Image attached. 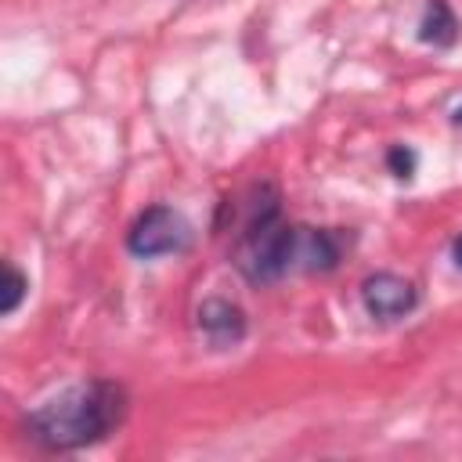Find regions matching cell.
Wrapping results in <instances>:
<instances>
[{"instance_id": "obj_1", "label": "cell", "mask_w": 462, "mask_h": 462, "mask_svg": "<svg viewBox=\"0 0 462 462\" xmlns=\"http://www.w3.org/2000/svg\"><path fill=\"white\" fill-rule=\"evenodd\" d=\"M126 408L130 401L119 383L90 379L32 408L25 419V433L32 444L47 451H79L116 433L126 419Z\"/></svg>"}, {"instance_id": "obj_2", "label": "cell", "mask_w": 462, "mask_h": 462, "mask_svg": "<svg viewBox=\"0 0 462 462\" xmlns=\"http://www.w3.org/2000/svg\"><path fill=\"white\" fill-rule=\"evenodd\" d=\"M296 245H300V224H285L278 209V195L271 188H260L249 220L242 224L238 235L235 267L253 285L278 282L285 271L296 267Z\"/></svg>"}, {"instance_id": "obj_3", "label": "cell", "mask_w": 462, "mask_h": 462, "mask_svg": "<svg viewBox=\"0 0 462 462\" xmlns=\"http://www.w3.org/2000/svg\"><path fill=\"white\" fill-rule=\"evenodd\" d=\"M188 242H191V227L170 206H148L126 231V249L141 260L180 253V249H188Z\"/></svg>"}, {"instance_id": "obj_4", "label": "cell", "mask_w": 462, "mask_h": 462, "mask_svg": "<svg viewBox=\"0 0 462 462\" xmlns=\"http://www.w3.org/2000/svg\"><path fill=\"white\" fill-rule=\"evenodd\" d=\"M361 303L372 318H383V321H393V318H404L415 310L419 303V289L415 282L393 274V271H379V274H368L365 285H361Z\"/></svg>"}, {"instance_id": "obj_5", "label": "cell", "mask_w": 462, "mask_h": 462, "mask_svg": "<svg viewBox=\"0 0 462 462\" xmlns=\"http://www.w3.org/2000/svg\"><path fill=\"white\" fill-rule=\"evenodd\" d=\"M195 321H199V332L206 336V343L217 346V350L238 346V343L245 339V328H249L245 310H242L238 303H231V300H220V296L206 300V303L199 307Z\"/></svg>"}, {"instance_id": "obj_6", "label": "cell", "mask_w": 462, "mask_h": 462, "mask_svg": "<svg viewBox=\"0 0 462 462\" xmlns=\"http://www.w3.org/2000/svg\"><path fill=\"white\" fill-rule=\"evenodd\" d=\"M455 36H458V18L448 7V0H430L422 11V22H419V40L433 43V47H451Z\"/></svg>"}, {"instance_id": "obj_7", "label": "cell", "mask_w": 462, "mask_h": 462, "mask_svg": "<svg viewBox=\"0 0 462 462\" xmlns=\"http://www.w3.org/2000/svg\"><path fill=\"white\" fill-rule=\"evenodd\" d=\"M29 292V278L14 267V263H4V300H0V314H14L18 303L25 300Z\"/></svg>"}, {"instance_id": "obj_8", "label": "cell", "mask_w": 462, "mask_h": 462, "mask_svg": "<svg viewBox=\"0 0 462 462\" xmlns=\"http://www.w3.org/2000/svg\"><path fill=\"white\" fill-rule=\"evenodd\" d=\"M386 162H390V170L397 173V177H411V170H415V155L404 148V144H397V148H390V155H386Z\"/></svg>"}, {"instance_id": "obj_9", "label": "cell", "mask_w": 462, "mask_h": 462, "mask_svg": "<svg viewBox=\"0 0 462 462\" xmlns=\"http://www.w3.org/2000/svg\"><path fill=\"white\" fill-rule=\"evenodd\" d=\"M451 260H455V267H462V235L451 242Z\"/></svg>"}, {"instance_id": "obj_10", "label": "cell", "mask_w": 462, "mask_h": 462, "mask_svg": "<svg viewBox=\"0 0 462 462\" xmlns=\"http://www.w3.org/2000/svg\"><path fill=\"white\" fill-rule=\"evenodd\" d=\"M455 123H458V126H462V105H458V108H455Z\"/></svg>"}]
</instances>
